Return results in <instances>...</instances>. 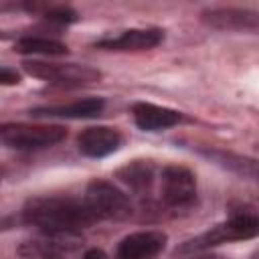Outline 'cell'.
<instances>
[{
    "mask_svg": "<svg viewBox=\"0 0 259 259\" xmlns=\"http://www.w3.org/2000/svg\"><path fill=\"white\" fill-rule=\"evenodd\" d=\"M22 221L47 235H75L97 223L85 200L71 196L30 198L22 208Z\"/></svg>",
    "mask_w": 259,
    "mask_h": 259,
    "instance_id": "cell-1",
    "label": "cell"
},
{
    "mask_svg": "<svg viewBox=\"0 0 259 259\" xmlns=\"http://www.w3.org/2000/svg\"><path fill=\"white\" fill-rule=\"evenodd\" d=\"M257 233H259L257 217L253 212H237V214H231L225 223H219V225L210 227L208 231L200 233L198 237L186 241L178 249V253H200L214 245L253 239V237H257Z\"/></svg>",
    "mask_w": 259,
    "mask_h": 259,
    "instance_id": "cell-2",
    "label": "cell"
},
{
    "mask_svg": "<svg viewBox=\"0 0 259 259\" xmlns=\"http://www.w3.org/2000/svg\"><path fill=\"white\" fill-rule=\"evenodd\" d=\"M85 204L97 221H123L132 217L130 196L107 180H91L85 190Z\"/></svg>",
    "mask_w": 259,
    "mask_h": 259,
    "instance_id": "cell-3",
    "label": "cell"
},
{
    "mask_svg": "<svg viewBox=\"0 0 259 259\" xmlns=\"http://www.w3.org/2000/svg\"><path fill=\"white\" fill-rule=\"evenodd\" d=\"M63 125H32V123H0V146L14 150H42L65 140Z\"/></svg>",
    "mask_w": 259,
    "mask_h": 259,
    "instance_id": "cell-4",
    "label": "cell"
},
{
    "mask_svg": "<svg viewBox=\"0 0 259 259\" xmlns=\"http://www.w3.org/2000/svg\"><path fill=\"white\" fill-rule=\"evenodd\" d=\"M24 71L36 79H45L49 83L61 87H81L101 79V71L89 65L77 63H45V61H26Z\"/></svg>",
    "mask_w": 259,
    "mask_h": 259,
    "instance_id": "cell-5",
    "label": "cell"
},
{
    "mask_svg": "<svg viewBox=\"0 0 259 259\" xmlns=\"http://www.w3.org/2000/svg\"><path fill=\"white\" fill-rule=\"evenodd\" d=\"M162 200L168 208H190L196 202V178L186 166L170 164L162 170L160 178Z\"/></svg>",
    "mask_w": 259,
    "mask_h": 259,
    "instance_id": "cell-6",
    "label": "cell"
},
{
    "mask_svg": "<svg viewBox=\"0 0 259 259\" xmlns=\"http://www.w3.org/2000/svg\"><path fill=\"white\" fill-rule=\"evenodd\" d=\"M204 24L219 30H251L255 32L259 26V14L249 8L237 6H212L200 12Z\"/></svg>",
    "mask_w": 259,
    "mask_h": 259,
    "instance_id": "cell-7",
    "label": "cell"
},
{
    "mask_svg": "<svg viewBox=\"0 0 259 259\" xmlns=\"http://www.w3.org/2000/svg\"><path fill=\"white\" fill-rule=\"evenodd\" d=\"M164 40V30L160 28H130L119 32L117 36H105L95 42V49L101 51H115V53H127V51H150L156 49Z\"/></svg>",
    "mask_w": 259,
    "mask_h": 259,
    "instance_id": "cell-8",
    "label": "cell"
},
{
    "mask_svg": "<svg viewBox=\"0 0 259 259\" xmlns=\"http://www.w3.org/2000/svg\"><path fill=\"white\" fill-rule=\"evenodd\" d=\"M166 233L162 231H138L121 239L115 259H156L166 247Z\"/></svg>",
    "mask_w": 259,
    "mask_h": 259,
    "instance_id": "cell-9",
    "label": "cell"
},
{
    "mask_svg": "<svg viewBox=\"0 0 259 259\" xmlns=\"http://www.w3.org/2000/svg\"><path fill=\"white\" fill-rule=\"evenodd\" d=\"M121 142H123L121 134L113 127H107V125L87 127L77 138L79 152L87 158H105V156L117 152Z\"/></svg>",
    "mask_w": 259,
    "mask_h": 259,
    "instance_id": "cell-10",
    "label": "cell"
},
{
    "mask_svg": "<svg viewBox=\"0 0 259 259\" xmlns=\"http://www.w3.org/2000/svg\"><path fill=\"white\" fill-rule=\"evenodd\" d=\"M132 115H134L136 125L144 132H160V130H168L184 121V115L180 111L154 105V103H146V101L136 103L132 107Z\"/></svg>",
    "mask_w": 259,
    "mask_h": 259,
    "instance_id": "cell-11",
    "label": "cell"
},
{
    "mask_svg": "<svg viewBox=\"0 0 259 259\" xmlns=\"http://www.w3.org/2000/svg\"><path fill=\"white\" fill-rule=\"evenodd\" d=\"M105 101L101 97H87L73 103H59V105H45L30 109L32 117H65V119H89L103 111Z\"/></svg>",
    "mask_w": 259,
    "mask_h": 259,
    "instance_id": "cell-12",
    "label": "cell"
},
{
    "mask_svg": "<svg viewBox=\"0 0 259 259\" xmlns=\"http://www.w3.org/2000/svg\"><path fill=\"white\" fill-rule=\"evenodd\" d=\"M14 51L20 55H47V57H59L69 53L65 42L49 36H22L14 42Z\"/></svg>",
    "mask_w": 259,
    "mask_h": 259,
    "instance_id": "cell-13",
    "label": "cell"
},
{
    "mask_svg": "<svg viewBox=\"0 0 259 259\" xmlns=\"http://www.w3.org/2000/svg\"><path fill=\"white\" fill-rule=\"evenodd\" d=\"M206 158H212L214 162H219L221 166L229 168V170H235L243 176H249V178H255L257 176V162L251 160V158H245V156H237V154H229V152H217V150H204L202 152Z\"/></svg>",
    "mask_w": 259,
    "mask_h": 259,
    "instance_id": "cell-14",
    "label": "cell"
},
{
    "mask_svg": "<svg viewBox=\"0 0 259 259\" xmlns=\"http://www.w3.org/2000/svg\"><path fill=\"white\" fill-rule=\"evenodd\" d=\"M119 176L132 188H144V186H150L152 182V166L146 162H134L132 166H125L123 170H119Z\"/></svg>",
    "mask_w": 259,
    "mask_h": 259,
    "instance_id": "cell-15",
    "label": "cell"
},
{
    "mask_svg": "<svg viewBox=\"0 0 259 259\" xmlns=\"http://www.w3.org/2000/svg\"><path fill=\"white\" fill-rule=\"evenodd\" d=\"M42 16L49 22H57V24H71L77 20V12L69 6H45L42 8Z\"/></svg>",
    "mask_w": 259,
    "mask_h": 259,
    "instance_id": "cell-16",
    "label": "cell"
},
{
    "mask_svg": "<svg viewBox=\"0 0 259 259\" xmlns=\"http://www.w3.org/2000/svg\"><path fill=\"white\" fill-rule=\"evenodd\" d=\"M20 83V73L12 67H0V85L2 87H10V85H18Z\"/></svg>",
    "mask_w": 259,
    "mask_h": 259,
    "instance_id": "cell-17",
    "label": "cell"
},
{
    "mask_svg": "<svg viewBox=\"0 0 259 259\" xmlns=\"http://www.w3.org/2000/svg\"><path fill=\"white\" fill-rule=\"evenodd\" d=\"M83 259H107V255H105L101 249H89V251L83 255Z\"/></svg>",
    "mask_w": 259,
    "mask_h": 259,
    "instance_id": "cell-18",
    "label": "cell"
},
{
    "mask_svg": "<svg viewBox=\"0 0 259 259\" xmlns=\"http://www.w3.org/2000/svg\"><path fill=\"white\" fill-rule=\"evenodd\" d=\"M190 259H225L223 255H217V253H206V251H200L198 255H192Z\"/></svg>",
    "mask_w": 259,
    "mask_h": 259,
    "instance_id": "cell-19",
    "label": "cell"
},
{
    "mask_svg": "<svg viewBox=\"0 0 259 259\" xmlns=\"http://www.w3.org/2000/svg\"><path fill=\"white\" fill-rule=\"evenodd\" d=\"M45 259H53V257H45Z\"/></svg>",
    "mask_w": 259,
    "mask_h": 259,
    "instance_id": "cell-20",
    "label": "cell"
}]
</instances>
